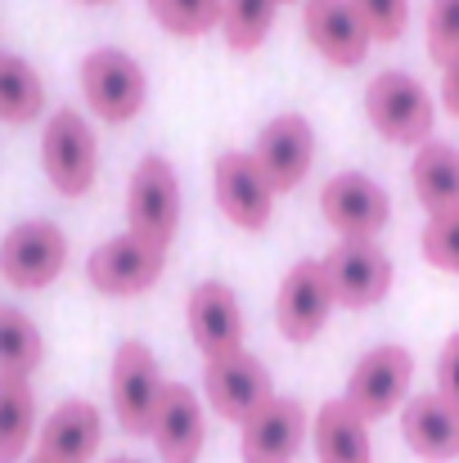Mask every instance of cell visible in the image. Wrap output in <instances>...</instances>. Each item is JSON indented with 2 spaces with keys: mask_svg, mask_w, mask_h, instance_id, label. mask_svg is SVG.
<instances>
[{
  "mask_svg": "<svg viewBox=\"0 0 459 463\" xmlns=\"http://www.w3.org/2000/svg\"><path fill=\"white\" fill-rule=\"evenodd\" d=\"M365 118H369V127L387 145L419 149V145L433 140L437 104H433V95L424 90L419 77H410V72H378L365 86Z\"/></svg>",
  "mask_w": 459,
  "mask_h": 463,
  "instance_id": "obj_1",
  "label": "cell"
},
{
  "mask_svg": "<svg viewBox=\"0 0 459 463\" xmlns=\"http://www.w3.org/2000/svg\"><path fill=\"white\" fill-rule=\"evenodd\" d=\"M81 95L86 109L109 122V127H127L131 118H140L145 99H149V77L140 68V59H131L118 45H100L81 59Z\"/></svg>",
  "mask_w": 459,
  "mask_h": 463,
  "instance_id": "obj_2",
  "label": "cell"
},
{
  "mask_svg": "<svg viewBox=\"0 0 459 463\" xmlns=\"http://www.w3.org/2000/svg\"><path fill=\"white\" fill-rule=\"evenodd\" d=\"M41 171L63 198H86L100 175V140L77 109L50 113L41 131Z\"/></svg>",
  "mask_w": 459,
  "mask_h": 463,
  "instance_id": "obj_3",
  "label": "cell"
},
{
  "mask_svg": "<svg viewBox=\"0 0 459 463\" xmlns=\"http://www.w3.org/2000/svg\"><path fill=\"white\" fill-rule=\"evenodd\" d=\"M162 392H167V378H162V369H158V355H153L145 342L127 337V342L113 351V369H109L113 419H118V428H122L127 437H149L153 432Z\"/></svg>",
  "mask_w": 459,
  "mask_h": 463,
  "instance_id": "obj_4",
  "label": "cell"
},
{
  "mask_svg": "<svg viewBox=\"0 0 459 463\" xmlns=\"http://www.w3.org/2000/svg\"><path fill=\"white\" fill-rule=\"evenodd\" d=\"M410 383H415V355L401 342H378L369 346L351 373H347V392L342 401L360 414V419H387L392 410H406L410 401Z\"/></svg>",
  "mask_w": 459,
  "mask_h": 463,
  "instance_id": "obj_5",
  "label": "cell"
},
{
  "mask_svg": "<svg viewBox=\"0 0 459 463\" xmlns=\"http://www.w3.org/2000/svg\"><path fill=\"white\" fill-rule=\"evenodd\" d=\"M68 266V234L54 221H18L0 239V279L18 293L50 288Z\"/></svg>",
  "mask_w": 459,
  "mask_h": 463,
  "instance_id": "obj_6",
  "label": "cell"
},
{
  "mask_svg": "<svg viewBox=\"0 0 459 463\" xmlns=\"http://www.w3.org/2000/svg\"><path fill=\"white\" fill-rule=\"evenodd\" d=\"M127 230L153 248H171L180 230V180L167 157H140L127 184Z\"/></svg>",
  "mask_w": 459,
  "mask_h": 463,
  "instance_id": "obj_7",
  "label": "cell"
},
{
  "mask_svg": "<svg viewBox=\"0 0 459 463\" xmlns=\"http://www.w3.org/2000/svg\"><path fill=\"white\" fill-rule=\"evenodd\" d=\"M320 261L338 307L369 310L392 293V257L378 248V239H338Z\"/></svg>",
  "mask_w": 459,
  "mask_h": 463,
  "instance_id": "obj_8",
  "label": "cell"
},
{
  "mask_svg": "<svg viewBox=\"0 0 459 463\" xmlns=\"http://www.w3.org/2000/svg\"><path fill=\"white\" fill-rule=\"evenodd\" d=\"M271 401H275V383H271V369L257 355L234 351V355L203 364V405H212L216 419L244 428Z\"/></svg>",
  "mask_w": 459,
  "mask_h": 463,
  "instance_id": "obj_9",
  "label": "cell"
},
{
  "mask_svg": "<svg viewBox=\"0 0 459 463\" xmlns=\"http://www.w3.org/2000/svg\"><path fill=\"white\" fill-rule=\"evenodd\" d=\"M212 189H216V207L225 212V221L234 230H248V234H262L275 216V189L266 180V171L257 166L253 154H239V149H225V154L212 162Z\"/></svg>",
  "mask_w": 459,
  "mask_h": 463,
  "instance_id": "obj_10",
  "label": "cell"
},
{
  "mask_svg": "<svg viewBox=\"0 0 459 463\" xmlns=\"http://www.w3.org/2000/svg\"><path fill=\"white\" fill-rule=\"evenodd\" d=\"M320 216L338 230V239H378L392 221V198L374 175L338 171L320 189Z\"/></svg>",
  "mask_w": 459,
  "mask_h": 463,
  "instance_id": "obj_11",
  "label": "cell"
},
{
  "mask_svg": "<svg viewBox=\"0 0 459 463\" xmlns=\"http://www.w3.org/2000/svg\"><path fill=\"white\" fill-rule=\"evenodd\" d=\"M162 266H167V252L127 230V234L104 239L86 257V279L104 298H140L162 279Z\"/></svg>",
  "mask_w": 459,
  "mask_h": 463,
  "instance_id": "obj_12",
  "label": "cell"
},
{
  "mask_svg": "<svg viewBox=\"0 0 459 463\" xmlns=\"http://www.w3.org/2000/svg\"><path fill=\"white\" fill-rule=\"evenodd\" d=\"M333 288H329V275H324V261H298L280 293H275V324H280V337L306 346L324 333L329 315H333Z\"/></svg>",
  "mask_w": 459,
  "mask_h": 463,
  "instance_id": "obj_13",
  "label": "cell"
},
{
  "mask_svg": "<svg viewBox=\"0 0 459 463\" xmlns=\"http://www.w3.org/2000/svg\"><path fill=\"white\" fill-rule=\"evenodd\" d=\"M185 324H189V337L203 351V360H221V355L244 351V333H248L244 307H239L234 288L221 284V279H207V284H198L189 293Z\"/></svg>",
  "mask_w": 459,
  "mask_h": 463,
  "instance_id": "obj_14",
  "label": "cell"
},
{
  "mask_svg": "<svg viewBox=\"0 0 459 463\" xmlns=\"http://www.w3.org/2000/svg\"><path fill=\"white\" fill-rule=\"evenodd\" d=\"M302 32L311 50L333 68H360L369 45H374V36H369V27H365V18L356 14L351 0H306Z\"/></svg>",
  "mask_w": 459,
  "mask_h": 463,
  "instance_id": "obj_15",
  "label": "cell"
},
{
  "mask_svg": "<svg viewBox=\"0 0 459 463\" xmlns=\"http://www.w3.org/2000/svg\"><path fill=\"white\" fill-rule=\"evenodd\" d=\"M311 437V414L302 401L275 396L239 428V459L244 463H293Z\"/></svg>",
  "mask_w": 459,
  "mask_h": 463,
  "instance_id": "obj_16",
  "label": "cell"
},
{
  "mask_svg": "<svg viewBox=\"0 0 459 463\" xmlns=\"http://www.w3.org/2000/svg\"><path fill=\"white\" fill-rule=\"evenodd\" d=\"M257 166L266 171L271 189L275 194H293L311 175V162H315V131L302 113H280L262 127L257 145H253Z\"/></svg>",
  "mask_w": 459,
  "mask_h": 463,
  "instance_id": "obj_17",
  "label": "cell"
},
{
  "mask_svg": "<svg viewBox=\"0 0 459 463\" xmlns=\"http://www.w3.org/2000/svg\"><path fill=\"white\" fill-rule=\"evenodd\" d=\"M149 441L158 446L162 463H198L207 446V405L194 387L185 383H167L158 419H153Z\"/></svg>",
  "mask_w": 459,
  "mask_h": 463,
  "instance_id": "obj_18",
  "label": "cell"
},
{
  "mask_svg": "<svg viewBox=\"0 0 459 463\" xmlns=\"http://www.w3.org/2000/svg\"><path fill=\"white\" fill-rule=\"evenodd\" d=\"M104 446V414L95 401H63L36 432V459L45 463H91Z\"/></svg>",
  "mask_w": 459,
  "mask_h": 463,
  "instance_id": "obj_19",
  "label": "cell"
},
{
  "mask_svg": "<svg viewBox=\"0 0 459 463\" xmlns=\"http://www.w3.org/2000/svg\"><path fill=\"white\" fill-rule=\"evenodd\" d=\"M401 437H406V446L424 463H455L459 459V410L446 396H437V392L410 396L406 410H401Z\"/></svg>",
  "mask_w": 459,
  "mask_h": 463,
  "instance_id": "obj_20",
  "label": "cell"
},
{
  "mask_svg": "<svg viewBox=\"0 0 459 463\" xmlns=\"http://www.w3.org/2000/svg\"><path fill=\"white\" fill-rule=\"evenodd\" d=\"M311 446L320 463H374L369 419H360L342 396L320 405V414L311 419Z\"/></svg>",
  "mask_w": 459,
  "mask_h": 463,
  "instance_id": "obj_21",
  "label": "cell"
},
{
  "mask_svg": "<svg viewBox=\"0 0 459 463\" xmlns=\"http://www.w3.org/2000/svg\"><path fill=\"white\" fill-rule=\"evenodd\" d=\"M410 184L428 216L459 212V149L446 140L419 145V154L410 162Z\"/></svg>",
  "mask_w": 459,
  "mask_h": 463,
  "instance_id": "obj_22",
  "label": "cell"
},
{
  "mask_svg": "<svg viewBox=\"0 0 459 463\" xmlns=\"http://www.w3.org/2000/svg\"><path fill=\"white\" fill-rule=\"evenodd\" d=\"M36 432L41 428L32 378H0V463H23Z\"/></svg>",
  "mask_w": 459,
  "mask_h": 463,
  "instance_id": "obj_23",
  "label": "cell"
},
{
  "mask_svg": "<svg viewBox=\"0 0 459 463\" xmlns=\"http://www.w3.org/2000/svg\"><path fill=\"white\" fill-rule=\"evenodd\" d=\"M45 113V81L23 54L0 50V122L27 127Z\"/></svg>",
  "mask_w": 459,
  "mask_h": 463,
  "instance_id": "obj_24",
  "label": "cell"
},
{
  "mask_svg": "<svg viewBox=\"0 0 459 463\" xmlns=\"http://www.w3.org/2000/svg\"><path fill=\"white\" fill-rule=\"evenodd\" d=\"M45 360V337L27 310L0 302V378H32Z\"/></svg>",
  "mask_w": 459,
  "mask_h": 463,
  "instance_id": "obj_25",
  "label": "cell"
},
{
  "mask_svg": "<svg viewBox=\"0 0 459 463\" xmlns=\"http://www.w3.org/2000/svg\"><path fill=\"white\" fill-rule=\"evenodd\" d=\"M284 0H225V14H221V36L234 54H257L275 27V14H280Z\"/></svg>",
  "mask_w": 459,
  "mask_h": 463,
  "instance_id": "obj_26",
  "label": "cell"
},
{
  "mask_svg": "<svg viewBox=\"0 0 459 463\" xmlns=\"http://www.w3.org/2000/svg\"><path fill=\"white\" fill-rule=\"evenodd\" d=\"M153 14V23L180 41H194V36H207L221 27V14H225V0H145Z\"/></svg>",
  "mask_w": 459,
  "mask_h": 463,
  "instance_id": "obj_27",
  "label": "cell"
},
{
  "mask_svg": "<svg viewBox=\"0 0 459 463\" xmlns=\"http://www.w3.org/2000/svg\"><path fill=\"white\" fill-rule=\"evenodd\" d=\"M424 45L437 68H451L459 59V0H433L424 23Z\"/></svg>",
  "mask_w": 459,
  "mask_h": 463,
  "instance_id": "obj_28",
  "label": "cell"
},
{
  "mask_svg": "<svg viewBox=\"0 0 459 463\" xmlns=\"http://www.w3.org/2000/svg\"><path fill=\"white\" fill-rule=\"evenodd\" d=\"M419 252L433 270H446V275H459V212H446V216H428L424 234H419Z\"/></svg>",
  "mask_w": 459,
  "mask_h": 463,
  "instance_id": "obj_29",
  "label": "cell"
},
{
  "mask_svg": "<svg viewBox=\"0 0 459 463\" xmlns=\"http://www.w3.org/2000/svg\"><path fill=\"white\" fill-rule=\"evenodd\" d=\"M351 5L365 18L374 45H397L410 27V0H351Z\"/></svg>",
  "mask_w": 459,
  "mask_h": 463,
  "instance_id": "obj_30",
  "label": "cell"
},
{
  "mask_svg": "<svg viewBox=\"0 0 459 463\" xmlns=\"http://www.w3.org/2000/svg\"><path fill=\"white\" fill-rule=\"evenodd\" d=\"M437 396H446L459 410V333L446 337V346L437 355Z\"/></svg>",
  "mask_w": 459,
  "mask_h": 463,
  "instance_id": "obj_31",
  "label": "cell"
},
{
  "mask_svg": "<svg viewBox=\"0 0 459 463\" xmlns=\"http://www.w3.org/2000/svg\"><path fill=\"white\" fill-rule=\"evenodd\" d=\"M442 72H446V77H442V104H446L451 118H459V59L451 68H442Z\"/></svg>",
  "mask_w": 459,
  "mask_h": 463,
  "instance_id": "obj_32",
  "label": "cell"
},
{
  "mask_svg": "<svg viewBox=\"0 0 459 463\" xmlns=\"http://www.w3.org/2000/svg\"><path fill=\"white\" fill-rule=\"evenodd\" d=\"M81 5H113V0H81Z\"/></svg>",
  "mask_w": 459,
  "mask_h": 463,
  "instance_id": "obj_33",
  "label": "cell"
},
{
  "mask_svg": "<svg viewBox=\"0 0 459 463\" xmlns=\"http://www.w3.org/2000/svg\"><path fill=\"white\" fill-rule=\"evenodd\" d=\"M109 463H140V459H109Z\"/></svg>",
  "mask_w": 459,
  "mask_h": 463,
  "instance_id": "obj_34",
  "label": "cell"
},
{
  "mask_svg": "<svg viewBox=\"0 0 459 463\" xmlns=\"http://www.w3.org/2000/svg\"><path fill=\"white\" fill-rule=\"evenodd\" d=\"M27 463H45V459H36V455H32V459H27Z\"/></svg>",
  "mask_w": 459,
  "mask_h": 463,
  "instance_id": "obj_35",
  "label": "cell"
},
{
  "mask_svg": "<svg viewBox=\"0 0 459 463\" xmlns=\"http://www.w3.org/2000/svg\"><path fill=\"white\" fill-rule=\"evenodd\" d=\"M284 5H293V0H284Z\"/></svg>",
  "mask_w": 459,
  "mask_h": 463,
  "instance_id": "obj_36",
  "label": "cell"
}]
</instances>
